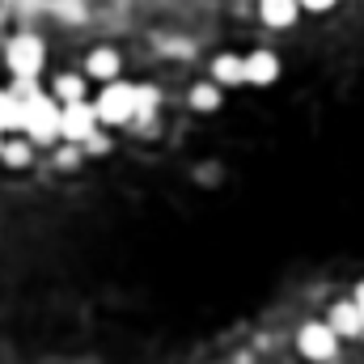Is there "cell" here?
<instances>
[{
	"label": "cell",
	"instance_id": "4fadbf2b",
	"mask_svg": "<svg viewBox=\"0 0 364 364\" xmlns=\"http://www.w3.org/2000/svg\"><path fill=\"white\" fill-rule=\"evenodd\" d=\"M55 93H60L64 106H77V102H85V81L81 77H60L55 81Z\"/></svg>",
	"mask_w": 364,
	"mask_h": 364
},
{
	"label": "cell",
	"instance_id": "9a60e30c",
	"mask_svg": "<svg viewBox=\"0 0 364 364\" xmlns=\"http://www.w3.org/2000/svg\"><path fill=\"white\" fill-rule=\"evenodd\" d=\"M157 106V90H136V119H149Z\"/></svg>",
	"mask_w": 364,
	"mask_h": 364
},
{
	"label": "cell",
	"instance_id": "30bf717a",
	"mask_svg": "<svg viewBox=\"0 0 364 364\" xmlns=\"http://www.w3.org/2000/svg\"><path fill=\"white\" fill-rule=\"evenodd\" d=\"M296 9H301V0H259V13H263V21L267 26H292L296 21Z\"/></svg>",
	"mask_w": 364,
	"mask_h": 364
},
{
	"label": "cell",
	"instance_id": "9c48e42d",
	"mask_svg": "<svg viewBox=\"0 0 364 364\" xmlns=\"http://www.w3.org/2000/svg\"><path fill=\"white\" fill-rule=\"evenodd\" d=\"M85 73H90L93 81L114 85V77H119V55H114V47H97L90 55V64H85Z\"/></svg>",
	"mask_w": 364,
	"mask_h": 364
},
{
	"label": "cell",
	"instance_id": "6da1fadb",
	"mask_svg": "<svg viewBox=\"0 0 364 364\" xmlns=\"http://www.w3.org/2000/svg\"><path fill=\"white\" fill-rule=\"evenodd\" d=\"M26 136L34 144H51L55 136H64V106L55 97H47V93L30 97L26 102Z\"/></svg>",
	"mask_w": 364,
	"mask_h": 364
},
{
	"label": "cell",
	"instance_id": "7a4b0ae2",
	"mask_svg": "<svg viewBox=\"0 0 364 364\" xmlns=\"http://www.w3.org/2000/svg\"><path fill=\"white\" fill-rule=\"evenodd\" d=\"M93 106H97V119L102 123H132L136 119V85L114 81V85L102 90V97Z\"/></svg>",
	"mask_w": 364,
	"mask_h": 364
},
{
	"label": "cell",
	"instance_id": "5b68a950",
	"mask_svg": "<svg viewBox=\"0 0 364 364\" xmlns=\"http://www.w3.org/2000/svg\"><path fill=\"white\" fill-rule=\"evenodd\" d=\"M97 106L90 102H77V106H64V136L73 140V144H90L93 136H97Z\"/></svg>",
	"mask_w": 364,
	"mask_h": 364
},
{
	"label": "cell",
	"instance_id": "8992f818",
	"mask_svg": "<svg viewBox=\"0 0 364 364\" xmlns=\"http://www.w3.org/2000/svg\"><path fill=\"white\" fill-rule=\"evenodd\" d=\"M279 77V60L272 51H250L246 55V85H272Z\"/></svg>",
	"mask_w": 364,
	"mask_h": 364
},
{
	"label": "cell",
	"instance_id": "e0dca14e",
	"mask_svg": "<svg viewBox=\"0 0 364 364\" xmlns=\"http://www.w3.org/2000/svg\"><path fill=\"white\" fill-rule=\"evenodd\" d=\"M102 149H106V136L97 132V136H93V140H90V153H102Z\"/></svg>",
	"mask_w": 364,
	"mask_h": 364
},
{
	"label": "cell",
	"instance_id": "d6986e66",
	"mask_svg": "<svg viewBox=\"0 0 364 364\" xmlns=\"http://www.w3.org/2000/svg\"><path fill=\"white\" fill-rule=\"evenodd\" d=\"M4 144H9V140H4V132H0V153H4Z\"/></svg>",
	"mask_w": 364,
	"mask_h": 364
},
{
	"label": "cell",
	"instance_id": "52a82bcc",
	"mask_svg": "<svg viewBox=\"0 0 364 364\" xmlns=\"http://www.w3.org/2000/svg\"><path fill=\"white\" fill-rule=\"evenodd\" d=\"M331 331L335 335H364V309L356 301H339L331 309Z\"/></svg>",
	"mask_w": 364,
	"mask_h": 364
},
{
	"label": "cell",
	"instance_id": "3957f363",
	"mask_svg": "<svg viewBox=\"0 0 364 364\" xmlns=\"http://www.w3.org/2000/svg\"><path fill=\"white\" fill-rule=\"evenodd\" d=\"M9 68H13V77H38V68H43V43L34 38V34H21V38H13L9 43Z\"/></svg>",
	"mask_w": 364,
	"mask_h": 364
},
{
	"label": "cell",
	"instance_id": "ac0fdd59",
	"mask_svg": "<svg viewBox=\"0 0 364 364\" xmlns=\"http://www.w3.org/2000/svg\"><path fill=\"white\" fill-rule=\"evenodd\" d=\"M356 305H360V309H364V284H360V288H356Z\"/></svg>",
	"mask_w": 364,
	"mask_h": 364
},
{
	"label": "cell",
	"instance_id": "5bb4252c",
	"mask_svg": "<svg viewBox=\"0 0 364 364\" xmlns=\"http://www.w3.org/2000/svg\"><path fill=\"white\" fill-rule=\"evenodd\" d=\"M0 157H4L9 166H26V161H30V144H26V140H9Z\"/></svg>",
	"mask_w": 364,
	"mask_h": 364
},
{
	"label": "cell",
	"instance_id": "2e32d148",
	"mask_svg": "<svg viewBox=\"0 0 364 364\" xmlns=\"http://www.w3.org/2000/svg\"><path fill=\"white\" fill-rule=\"evenodd\" d=\"M335 0H301V9H309V13H326Z\"/></svg>",
	"mask_w": 364,
	"mask_h": 364
},
{
	"label": "cell",
	"instance_id": "8fae6325",
	"mask_svg": "<svg viewBox=\"0 0 364 364\" xmlns=\"http://www.w3.org/2000/svg\"><path fill=\"white\" fill-rule=\"evenodd\" d=\"M0 132H26V106L0 90Z\"/></svg>",
	"mask_w": 364,
	"mask_h": 364
},
{
	"label": "cell",
	"instance_id": "7c38bea8",
	"mask_svg": "<svg viewBox=\"0 0 364 364\" xmlns=\"http://www.w3.org/2000/svg\"><path fill=\"white\" fill-rule=\"evenodd\" d=\"M191 106H195V110H216V106H220V85H216V81L195 85V93H191Z\"/></svg>",
	"mask_w": 364,
	"mask_h": 364
},
{
	"label": "cell",
	"instance_id": "ba28073f",
	"mask_svg": "<svg viewBox=\"0 0 364 364\" xmlns=\"http://www.w3.org/2000/svg\"><path fill=\"white\" fill-rule=\"evenodd\" d=\"M212 81L216 85H246V55H216L212 60Z\"/></svg>",
	"mask_w": 364,
	"mask_h": 364
},
{
	"label": "cell",
	"instance_id": "277c9868",
	"mask_svg": "<svg viewBox=\"0 0 364 364\" xmlns=\"http://www.w3.org/2000/svg\"><path fill=\"white\" fill-rule=\"evenodd\" d=\"M335 343H339V335L331 331V322H309V326H301V335H296V348H301V356H309V360H331V356H335Z\"/></svg>",
	"mask_w": 364,
	"mask_h": 364
}]
</instances>
